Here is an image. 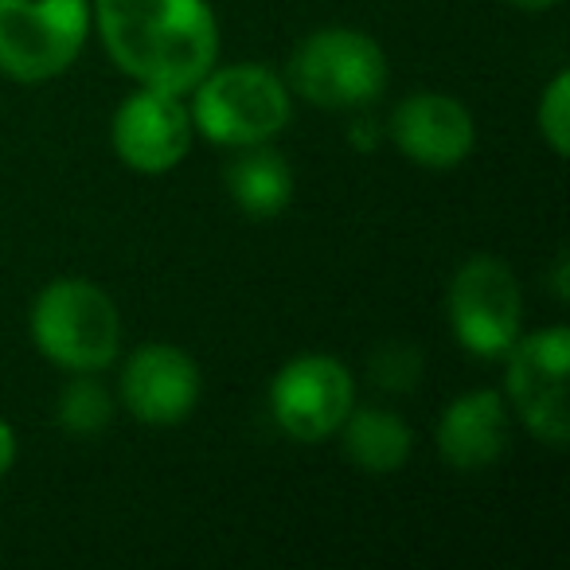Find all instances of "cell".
<instances>
[{
	"mask_svg": "<svg viewBox=\"0 0 570 570\" xmlns=\"http://www.w3.org/2000/svg\"><path fill=\"white\" fill-rule=\"evenodd\" d=\"M90 24L121 75L168 95H191L219 59L207 0H95Z\"/></svg>",
	"mask_w": 570,
	"mask_h": 570,
	"instance_id": "obj_1",
	"label": "cell"
},
{
	"mask_svg": "<svg viewBox=\"0 0 570 570\" xmlns=\"http://www.w3.org/2000/svg\"><path fill=\"white\" fill-rule=\"evenodd\" d=\"M32 344L56 367L75 375L102 372L121 348V317L102 285L87 277H56L32 302Z\"/></svg>",
	"mask_w": 570,
	"mask_h": 570,
	"instance_id": "obj_2",
	"label": "cell"
},
{
	"mask_svg": "<svg viewBox=\"0 0 570 570\" xmlns=\"http://www.w3.org/2000/svg\"><path fill=\"white\" fill-rule=\"evenodd\" d=\"M191 95H196V102L188 106L191 126L212 145H227V149L274 141L294 118L285 79L262 63L212 67L191 87Z\"/></svg>",
	"mask_w": 570,
	"mask_h": 570,
	"instance_id": "obj_3",
	"label": "cell"
},
{
	"mask_svg": "<svg viewBox=\"0 0 570 570\" xmlns=\"http://www.w3.org/2000/svg\"><path fill=\"white\" fill-rule=\"evenodd\" d=\"M285 87L321 110H360L387 87V56L367 32L321 28L294 48Z\"/></svg>",
	"mask_w": 570,
	"mask_h": 570,
	"instance_id": "obj_4",
	"label": "cell"
},
{
	"mask_svg": "<svg viewBox=\"0 0 570 570\" xmlns=\"http://www.w3.org/2000/svg\"><path fill=\"white\" fill-rule=\"evenodd\" d=\"M90 36V0H0V71L12 82H51Z\"/></svg>",
	"mask_w": 570,
	"mask_h": 570,
	"instance_id": "obj_5",
	"label": "cell"
},
{
	"mask_svg": "<svg viewBox=\"0 0 570 570\" xmlns=\"http://www.w3.org/2000/svg\"><path fill=\"white\" fill-rule=\"evenodd\" d=\"M520 282L497 254H473L450 282L453 336L473 356H504L520 336Z\"/></svg>",
	"mask_w": 570,
	"mask_h": 570,
	"instance_id": "obj_6",
	"label": "cell"
},
{
	"mask_svg": "<svg viewBox=\"0 0 570 570\" xmlns=\"http://www.w3.org/2000/svg\"><path fill=\"white\" fill-rule=\"evenodd\" d=\"M508 356V399L523 426L547 445H567L570 406H567V364L570 333L562 325L528 333L504 352Z\"/></svg>",
	"mask_w": 570,
	"mask_h": 570,
	"instance_id": "obj_7",
	"label": "cell"
},
{
	"mask_svg": "<svg viewBox=\"0 0 570 570\" xmlns=\"http://www.w3.org/2000/svg\"><path fill=\"white\" fill-rule=\"evenodd\" d=\"M352 406H356L352 372L325 352L289 360L269 380V414L282 426V434L297 438V442L333 438Z\"/></svg>",
	"mask_w": 570,
	"mask_h": 570,
	"instance_id": "obj_8",
	"label": "cell"
},
{
	"mask_svg": "<svg viewBox=\"0 0 570 570\" xmlns=\"http://www.w3.org/2000/svg\"><path fill=\"white\" fill-rule=\"evenodd\" d=\"M191 137V110L184 106V95L141 87L129 98H121L114 114L110 141L126 168L141 176H165L188 157Z\"/></svg>",
	"mask_w": 570,
	"mask_h": 570,
	"instance_id": "obj_9",
	"label": "cell"
},
{
	"mask_svg": "<svg viewBox=\"0 0 570 570\" xmlns=\"http://www.w3.org/2000/svg\"><path fill=\"white\" fill-rule=\"evenodd\" d=\"M121 403L145 426H176L199 403V367L176 344H141L121 367Z\"/></svg>",
	"mask_w": 570,
	"mask_h": 570,
	"instance_id": "obj_10",
	"label": "cell"
},
{
	"mask_svg": "<svg viewBox=\"0 0 570 570\" xmlns=\"http://www.w3.org/2000/svg\"><path fill=\"white\" fill-rule=\"evenodd\" d=\"M391 141L406 160L430 173H450L473 153L476 121L453 95L422 90L395 106L391 114Z\"/></svg>",
	"mask_w": 570,
	"mask_h": 570,
	"instance_id": "obj_11",
	"label": "cell"
},
{
	"mask_svg": "<svg viewBox=\"0 0 570 570\" xmlns=\"http://www.w3.org/2000/svg\"><path fill=\"white\" fill-rule=\"evenodd\" d=\"M508 450V406L497 391H465L438 419V453L445 465L473 473Z\"/></svg>",
	"mask_w": 570,
	"mask_h": 570,
	"instance_id": "obj_12",
	"label": "cell"
},
{
	"mask_svg": "<svg viewBox=\"0 0 570 570\" xmlns=\"http://www.w3.org/2000/svg\"><path fill=\"white\" fill-rule=\"evenodd\" d=\"M223 184H227V196L235 199L238 212L250 219H274L294 199V168L282 153L269 149V141L243 145L223 173Z\"/></svg>",
	"mask_w": 570,
	"mask_h": 570,
	"instance_id": "obj_13",
	"label": "cell"
},
{
	"mask_svg": "<svg viewBox=\"0 0 570 570\" xmlns=\"http://www.w3.org/2000/svg\"><path fill=\"white\" fill-rule=\"evenodd\" d=\"M336 434H341L344 458L364 473H395L406 465L414 445L411 426L395 411H380V406H364V411L352 406Z\"/></svg>",
	"mask_w": 570,
	"mask_h": 570,
	"instance_id": "obj_14",
	"label": "cell"
},
{
	"mask_svg": "<svg viewBox=\"0 0 570 570\" xmlns=\"http://www.w3.org/2000/svg\"><path fill=\"white\" fill-rule=\"evenodd\" d=\"M56 414H59V426L71 430V434H98V430L110 426L114 399H110V391L95 380V372H87L63 387Z\"/></svg>",
	"mask_w": 570,
	"mask_h": 570,
	"instance_id": "obj_15",
	"label": "cell"
},
{
	"mask_svg": "<svg viewBox=\"0 0 570 570\" xmlns=\"http://www.w3.org/2000/svg\"><path fill=\"white\" fill-rule=\"evenodd\" d=\"M539 137L551 145L554 157L570 153V75L559 71L547 82L543 98H539Z\"/></svg>",
	"mask_w": 570,
	"mask_h": 570,
	"instance_id": "obj_16",
	"label": "cell"
},
{
	"mask_svg": "<svg viewBox=\"0 0 570 570\" xmlns=\"http://www.w3.org/2000/svg\"><path fill=\"white\" fill-rule=\"evenodd\" d=\"M419 372H422V356L411 344H387V348H380L372 356V380L380 387L406 391L419 383Z\"/></svg>",
	"mask_w": 570,
	"mask_h": 570,
	"instance_id": "obj_17",
	"label": "cell"
},
{
	"mask_svg": "<svg viewBox=\"0 0 570 570\" xmlns=\"http://www.w3.org/2000/svg\"><path fill=\"white\" fill-rule=\"evenodd\" d=\"M12 461H17V430L0 419V476L9 473Z\"/></svg>",
	"mask_w": 570,
	"mask_h": 570,
	"instance_id": "obj_18",
	"label": "cell"
},
{
	"mask_svg": "<svg viewBox=\"0 0 570 570\" xmlns=\"http://www.w3.org/2000/svg\"><path fill=\"white\" fill-rule=\"evenodd\" d=\"M508 4H515V9H523V12H547V9H554V4H562V0H508Z\"/></svg>",
	"mask_w": 570,
	"mask_h": 570,
	"instance_id": "obj_19",
	"label": "cell"
}]
</instances>
